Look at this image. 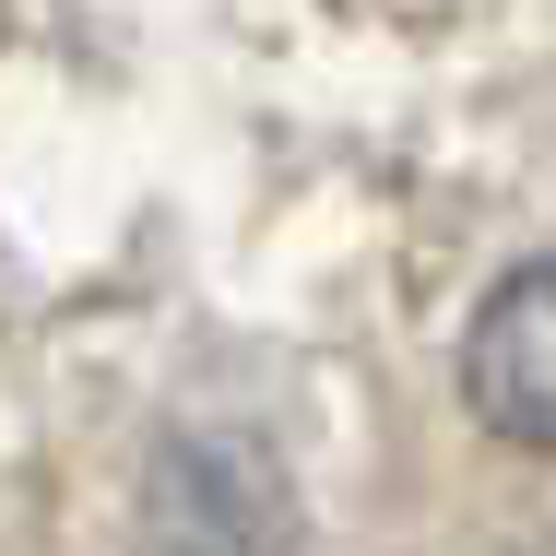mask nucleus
Returning a JSON list of instances; mask_svg holds the SVG:
<instances>
[{
    "label": "nucleus",
    "mask_w": 556,
    "mask_h": 556,
    "mask_svg": "<svg viewBox=\"0 0 556 556\" xmlns=\"http://www.w3.org/2000/svg\"><path fill=\"white\" fill-rule=\"evenodd\" d=\"M462 403L509 450H556V261H521L485 285L462 332Z\"/></svg>",
    "instance_id": "f03ea898"
},
{
    "label": "nucleus",
    "mask_w": 556,
    "mask_h": 556,
    "mask_svg": "<svg viewBox=\"0 0 556 556\" xmlns=\"http://www.w3.org/2000/svg\"><path fill=\"white\" fill-rule=\"evenodd\" d=\"M142 556H296V485L261 439H166L142 473Z\"/></svg>",
    "instance_id": "f257e3e1"
}]
</instances>
